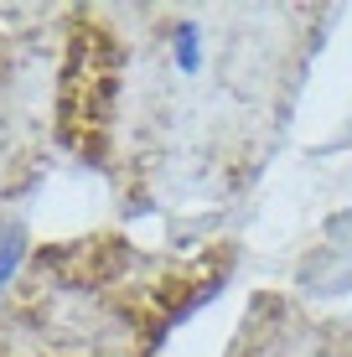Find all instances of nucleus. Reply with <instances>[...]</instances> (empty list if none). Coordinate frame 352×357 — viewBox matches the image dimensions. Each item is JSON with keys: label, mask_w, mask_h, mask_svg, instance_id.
Wrapping results in <instances>:
<instances>
[{"label": "nucleus", "mask_w": 352, "mask_h": 357, "mask_svg": "<svg viewBox=\"0 0 352 357\" xmlns=\"http://www.w3.org/2000/svg\"><path fill=\"white\" fill-rule=\"evenodd\" d=\"M21 243H26V238H21V228H10L6 238H0V285H6V280L16 275V259H21Z\"/></svg>", "instance_id": "obj_2"}, {"label": "nucleus", "mask_w": 352, "mask_h": 357, "mask_svg": "<svg viewBox=\"0 0 352 357\" xmlns=\"http://www.w3.org/2000/svg\"><path fill=\"white\" fill-rule=\"evenodd\" d=\"M171 42H176V68L181 73H197V63H202V31H197V21H176Z\"/></svg>", "instance_id": "obj_1"}]
</instances>
